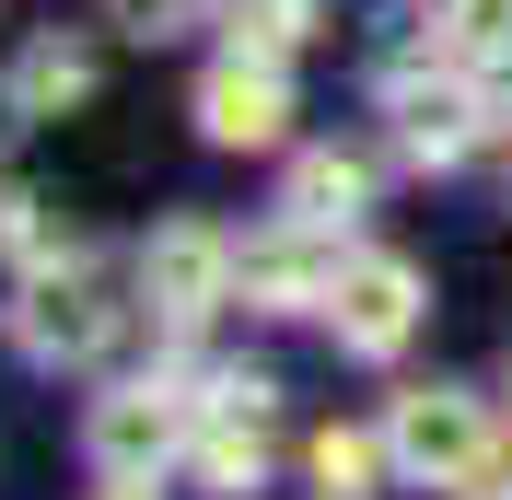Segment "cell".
Listing matches in <instances>:
<instances>
[{"mask_svg":"<svg viewBox=\"0 0 512 500\" xmlns=\"http://www.w3.org/2000/svg\"><path fill=\"white\" fill-rule=\"evenodd\" d=\"M419 268L408 256H384V245H361V256H338V291H326V326H338V349H361V361H396V349L419 338Z\"/></svg>","mask_w":512,"mask_h":500,"instance_id":"cell-4","label":"cell"},{"mask_svg":"<svg viewBox=\"0 0 512 500\" xmlns=\"http://www.w3.org/2000/svg\"><path fill=\"white\" fill-rule=\"evenodd\" d=\"M12 117H24V94H0V128H12Z\"/></svg>","mask_w":512,"mask_h":500,"instance_id":"cell-18","label":"cell"},{"mask_svg":"<svg viewBox=\"0 0 512 500\" xmlns=\"http://www.w3.org/2000/svg\"><path fill=\"white\" fill-rule=\"evenodd\" d=\"M94 500H163V489H152V477H105Z\"/></svg>","mask_w":512,"mask_h":500,"instance_id":"cell-17","label":"cell"},{"mask_svg":"<svg viewBox=\"0 0 512 500\" xmlns=\"http://www.w3.org/2000/svg\"><path fill=\"white\" fill-rule=\"evenodd\" d=\"M501 431L466 384H408V396L384 407V454H396V477L408 489H454V477L478 466V442Z\"/></svg>","mask_w":512,"mask_h":500,"instance_id":"cell-3","label":"cell"},{"mask_svg":"<svg viewBox=\"0 0 512 500\" xmlns=\"http://www.w3.org/2000/svg\"><path fill=\"white\" fill-rule=\"evenodd\" d=\"M117 24H128V35H175V24H187V0H117Z\"/></svg>","mask_w":512,"mask_h":500,"instance_id":"cell-16","label":"cell"},{"mask_svg":"<svg viewBox=\"0 0 512 500\" xmlns=\"http://www.w3.org/2000/svg\"><path fill=\"white\" fill-rule=\"evenodd\" d=\"M187 466L210 477V489H256V477H268V384H256V373H233V384H210V396H198Z\"/></svg>","mask_w":512,"mask_h":500,"instance_id":"cell-7","label":"cell"},{"mask_svg":"<svg viewBox=\"0 0 512 500\" xmlns=\"http://www.w3.org/2000/svg\"><path fill=\"white\" fill-rule=\"evenodd\" d=\"M82 442H94L105 477H163L198 442V396H175V384H117V396H94V431Z\"/></svg>","mask_w":512,"mask_h":500,"instance_id":"cell-5","label":"cell"},{"mask_svg":"<svg viewBox=\"0 0 512 500\" xmlns=\"http://www.w3.org/2000/svg\"><path fill=\"white\" fill-rule=\"evenodd\" d=\"M361 198H373V163L361 152H303L291 163V221H326L338 233V221H361Z\"/></svg>","mask_w":512,"mask_h":500,"instance_id":"cell-10","label":"cell"},{"mask_svg":"<svg viewBox=\"0 0 512 500\" xmlns=\"http://www.w3.org/2000/svg\"><path fill=\"white\" fill-rule=\"evenodd\" d=\"M443 59L454 70H512V0H443Z\"/></svg>","mask_w":512,"mask_h":500,"instance_id":"cell-11","label":"cell"},{"mask_svg":"<svg viewBox=\"0 0 512 500\" xmlns=\"http://www.w3.org/2000/svg\"><path fill=\"white\" fill-rule=\"evenodd\" d=\"M12 94H24V117H59V105L94 94V47H35L24 70H12Z\"/></svg>","mask_w":512,"mask_h":500,"instance_id":"cell-12","label":"cell"},{"mask_svg":"<svg viewBox=\"0 0 512 500\" xmlns=\"http://www.w3.org/2000/svg\"><path fill=\"white\" fill-rule=\"evenodd\" d=\"M384 466H396V454H384V431H326V442H315V477H326V500H361Z\"/></svg>","mask_w":512,"mask_h":500,"instance_id":"cell-13","label":"cell"},{"mask_svg":"<svg viewBox=\"0 0 512 500\" xmlns=\"http://www.w3.org/2000/svg\"><path fill=\"white\" fill-rule=\"evenodd\" d=\"M303 24H315V0H233V47L245 59H291Z\"/></svg>","mask_w":512,"mask_h":500,"instance_id":"cell-14","label":"cell"},{"mask_svg":"<svg viewBox=\"0 0 512 500\" xmlns=\"http://www.w3.org/2000/svg\"><path fill=\"white\" fill-rule=\"evenodd\" d=\"M454 500H512V431H489V442H478V466L454 477Z\"/></svg>","mask_w":512,"mask_h":500,"instance_id":"cell-15","label":"cell"},{"mask_svg":"<svg viewBox=\"0 0 512 500\" xmlns=\"http://www.w3.org/2000/svg\"><path fill=\"white\" fill-rule=\"evenodd\" d=\"M12 338H24V361H70V373H82L105 338H117V303H105V280H94V256H82V245L47 256V268H24Z\"/></svg>","mask_w":512,"mask_h":500,"instance_id":"cell-2","label":"cell"},{"mask_svg":"<svg viewBox=\"0 0 512 500\" xmlns=\"http://www.w3.org/2000/svg\"><path fill=\"white\" fill-rule=\"evenodd\" d=\"M198 140H210V152H280V140H291L280 59H245V47H233V59L198 82Z\"/></svg>","mask_w":512,"mask_h":500,"instance_id":"cell-6","label":"cell"},{"mask_svg":"<svg viewBox=\"0 0 512 500\" xmlns=\"http://www.w3.org/2000/svg\"><path fill=\"white\" fill-rule=\"evenodd\" d=\"M233 291H245V245H233L222 221H163L152 245H140V303L163 326H210Z\"/></svg>","mask_w":512,"mask_h":500,"instance_id":"cell-1","label":"cell"},{"mask_svg":"<svg viewBox=\"0 0 512 500\" xmlns=\"http://www.w3.org/2000/svg\"><path fill=\"white\" fill-rule=\"evenodd\" d=\"M338 291V245H326V221H280L268 245H245V303L268 314H326Z\"/></svg>","mask_w":512,"mask_h":500,"instance_id":"cell-9","label":"cell"},{"mask_svg":"<svg viewBox=\"0 0 512 500\" xmlns=\"http://www.w3.org/2000/svg\"><path fill=\"white\" fill-rule=\"evenodd\" d=\"M396 140H408L419 163H466L489 140V94L466 70H419V82H396Z\"/></svg>","mask_w":512,"mask_h":500,"instance_id":"cell-8","label":"cell"}]
</instances>
